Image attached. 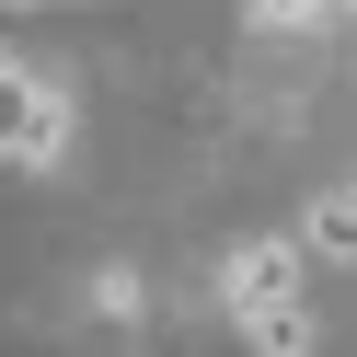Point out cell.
<instances>
[{
	"label": "cell",
	"instance_id": "1",
	"mask_svg": "<svg viewBox=\"0 0 357 357\" xmlns=\"http://www.w3.org/2000/svg\"><path fill=\"white\" fill-rule=\"evenodd\" d=\"M58 150H70V104L0 47V162H58Z\"/></svg>",
	"mask_w": 357,
	"mask_h": 357
},
{
	"label": "cell",
	"instance_id": "2",
	"mask_svg": "<svg viewBox=\"0 0 357 357\" xmlns=\"http://www.w3.org/2000/svg\"><path fill=\"white\" fill-rule=\"evenodd\" d=\"M300 242H242V254L231 265H219V300H231L242 311V323H254V311H277V300H300Z\"/></svg>",
	"mask_w": 357,
	"mask_h": 357
},
{
	"label": "cell",
	"instance_id": "3",
	"mask_svg": "<svg viewBox=\"0 0 357 357\" xmlns=\"http://www.w3.org/2000/svg\"><path fill=\"white\" fill-rule=\"evenodd\" d=\"M300 254H323V265H357V185L311 196V219H300Z\"/></svg>",
	"mask_w": 357,
	"mask_h": 357
},
{
	"label": "cell",
	"instance_id": "4",
	"mask_svg": "<svg viewBox=\"0 0 357 357\" xmlns=\"http://www.w3.org/2000/svg\"><path fill=\"white\" fill-rule=\"evenodd\" d=\"M323 334H311V311L300 300H277V311H254V357H311Z\"/></svg>",
	"mask_w": 357,
	"mask_h": 357
},
{
	"label": "cell",
	"instance_id": "5",
	"mask_svg": "<svg viewBox=\"0 0 357 357\" xmlns=\"http://www.w3.org/2000/svg\"><path fill=\"white\" fill-rule=\"evenodd\" d=\"M242 12H265V24H323L334 0H242Z\"/></svg>",
	"mask_w": 357,
	"mask_h": 357
}]
</instances>
